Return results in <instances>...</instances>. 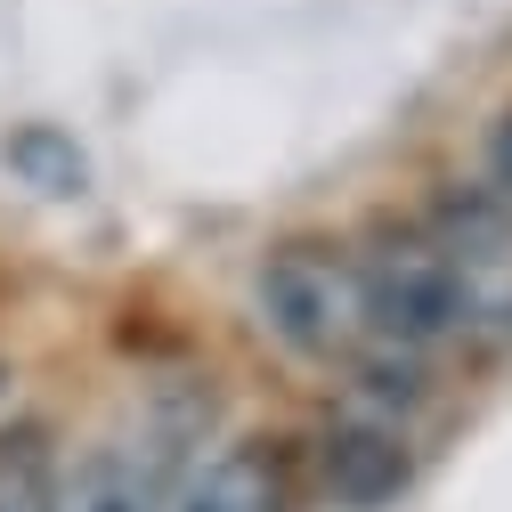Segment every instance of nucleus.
I'll use <instances>...</instances> for the list:
<instances>
[{"label": "nucleus", "instance_id": "f257e3e1", "mask_svg": "<svg viewBox=\"0 0 512 512\" xmlns=\"http://www.w3.org/2000/svg\"><path fill=\"white\" fill-rule=\"evenodd\" d=\"M261 317L277 326V342H293L301 358H350L366 342V285L342 244H277L261 269Z\"/></svg>", "mask_w": 512, "mask_h": 512}, {"label": "nucleus", "instance_id": "f03ea898", "mask_svg": "<svg viewBox=\"0 0 512 512\" xmlns=\"http://www.w3.org/2000/svg\"><path fill=\"white\" fill-rule=\"evenodd\" d=\"M358 285H366V342H382L391 358H415V350H439L447 334H464L456 277H447L431 228L382 236L358 261Z\"/></svg>", "mask_w": 512, "mask_h": 512}, {"label": "nucleus", "instance_id": "7ed1b4c3", "mask_svg": "<svg viewBox=\"0 0 512 512\" xmlns=\"http://www.w3.org/2000/svg\"><path fill=\"white\" fill-rule=\"evenodd\" d=\"M431 244H439L447 277H456L464 334H512V212L496 196L488 204H447Z\"/></svg>", "mask_w": 512, "mask_h": 512}, {"label": "nucleus", "instance_id": "20e7f679", "mask_svg": "<svg viewBox=\"0 0 512 512\" xmlns=\"http://www.w3.org/2000/svg\"><path fill=\"white\" fill-rule=\"evenodd\" d=\"M171 512H285V480L269 447H220L212 464L179 480Z\"/></svg>", "mask_w": 512, "mask_h": 512}, {"label": "nucleus", "instance_id": "39448f33", "mask_svg": "<svg viewBox=\"0 0 512 512\" xmlns=\"http://www.w3.org/2000/svg\"><path fill=\"white\" fill-rule=\"evenodd\" d=\"M326 480H334V496H350V504H382V496L407 480L399 431H391V423H342V431L326 439Z\"/></svg>", "mask_w": 512, "mask_h": 512}, {"label": "nucleus", "instance_id": "423d86ee", "mask_svg": "<svg viewBox=\"0 0 512 512\" xmlns=\"http://www.w3.org/2000/svg\"><path fill=\"white\" fill-rule=\"evenodd\" d=\"M0 512H57L49 456H41V439H33V431L0 439Z\"/></svg>", "mask_w": 512, "mask_h": 512}, {"label": "nucleus", "instance_id": "0eeeda50", "mask_svg": "<svg viewBox=\"0 0 512 512\" xmlns=\"http://www.w3.org/2000/svg\"><path fill=\"white\" fill-rule=\"evenodd\" d=\"M488 196L512 212V114H504L496 131H488Z\"/></svg>", "mask_w": 512, "mask_h": 512}]
</instances>
